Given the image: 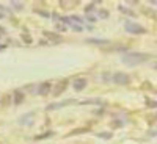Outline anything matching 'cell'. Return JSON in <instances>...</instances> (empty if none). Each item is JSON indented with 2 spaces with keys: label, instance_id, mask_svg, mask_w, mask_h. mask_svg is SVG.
<instances>
[{
  "label": "cell",
  "instance_id": "cell-14",
  "mask_svg": "<svg viewBox=\"0 0 157 144\" xmlns=\"http://www.w3.org/2000/svg\"><path fill=\"white\" fill-rule=\"evenodd\" d=\"M80 103H86V105H91V103H96V105H101L102 100H101V99H88V100H83V102H80Z\"/></svg>",
  "mask_w": 157,
  "mask_h": 144
},
{
  "label": "cell",
  "instance_id": "cell-15",
  "mask_svg": "<svg viewBox=\"0 0 157 144\" xmlns=\"http://www.w3.org/2000/svg\"><path fill=\"white\" fill-rule=\"evenodd\" d=\"M98 138H102V139H112V133H110V132H101V133H98Z\"/></svg>",
  "mask_w": 157,
  "mask_h": 144
},
{
  "label": "cell",
  "instance_id": "cell-24",
  "mask_svg": "<svg viewBox=\"0 0 157 144\" xmlns=\"http://www.w3.org/2000/svg\"><path fill=\"white\" fill-rule=\"evenodd\" d=\"M151 3L152 5H157V0H151Z\"/></svg>",
  "mask_w": 157,
  "mask_h": 144
},
{
  "label": "cell",
  "instance_id": "cell-8",
  "mask_svg": "<svg viewBox=\"0 0 157 144\" xmlns=\"http://www.w3.org/2000/svg\"><path fill=\"white\" fill-rule=\"evenodd\" d=\"M75 100H71V99H68V100H64V102H58V103H50V105L47 107V110L50 111V110H55V108H61V107H66V105H71V103H74Z\"/></svg>",
  "mask_w": 157,
  "mask_h": 144
},
{
  "label": "cell",
  "instance_id": "cell-11",
  "mask_svg": "<svg viewBox=\"0 0 157 144\" xmlns=\"http://www.w3.org/2000/svg\"><path fill=\"white\" fill-rule=\"evenodd\" d=\"M43 35H44L46 38L54 39V41H61V36H60V35H57V33H54V31H43Z\"/></svg>",
  "mask_w": 157,
  "mask_h": 144
},
{
  "label": "cell",
  "instance_id": "cell-19",
  "mask_svg": "<svg viewBox=\"0 0 157 144\" xmlns=\"http://www.w3.org/2000/svg\"><path fill=\"white\" fill-rule=\"evenodd\" d=\"M11 3H13V6H14L16 9H22V8H24V5H22V3H19L17 0H13Z\"/></svg>",
  "mask_w": 157,
  "mask_h": 144
},
{
  "label": "cell",
  "instance_id": "cell-12",
  "mask_svg": "<svg viewBox=\"0 0 157 144\" xmlns=\"http://www.w3.org/2000/svg\"><path fill=\"white\" fill-rule=\"evenodd\" d=\"M52 135H54V132H44V133H41V135H36L33 139H36V141H41V139H46V138H50Z\"/></svg>",
  "mask_w": 157,
  "mask_h": 144
},
{
  "label": "cell",
  "instance_id": "cell-5",
  "mask_svg": "<svg viewBox=\"0 0 157 144\" xmlns=\"http://www.w3.org/2000/svg\"><path fill=\"white\" fill-rule=\"evenodd\" d=\"M33 121H35V113H27L25 116H22L21 119H19V124H22V125H27V127H30V125L33 124Z\"/></svg>",
  "mask_w": 157,
  "mask_h": 144
},
{
  "label": "cell",
  "instance_id": "cell-17",
  "mask_svg": "<svg viewBox=\"0 0 157 144\" xmlns=\"http://www.w3.org/2000/svg\"><path fill=\"white\" fill-rule=\"evenodd\" d=\"M98 14H99V17H102V19H107V17H109V13H107L105 9H101V11H98Z\"/></svg>",
  "mask_w": 157,
  "mask_h": 144
},
{
  "label": "cell",
  "instance_id": "cell-16",
  "mask_svg": "<svg viewBox=\"0 0 157 144\" xmlns=\"http://www.w3.org/2000/svg\"><path fill=\"white\" fill-rule=\"evenodd\" d=\"M77 5V2H69L68 3V0H63V2H61V6L63 8H74Z\"/></svg>",
  "mask_w": 157,
  "mask_h": 144
},
{
  "label": "cell",
  "instance_id": "cell-21",
  "mask_svg": "<svg viewBox=\"0 0 157 144\" xmlns=\"http://www.w3.org/2000/svg\"><path fill=\"white\" fill-rule=\"evenodd\" d=\"M38 13H39V14H41L43 17H49V16H50L49 13H46V11H38Z\"/></svg>",
  "mask_w": 157,
  "mask_h": 144
},
{
  "label": "cell",
  "instance_id": "cell-4",
  "mask_svg": "<svg viewBox=\"0 0 157 144\" xmlns=\"http://www.w3.org/2000/svg\"><path fill=\"white\" fill-rule=\"evenodd\" d=\"M50 89H52V83L50 82H43V83L38 85V91H36V93L39 96H46V94L50 93Z\"/></svg>",
  "mask_w": 157,
  "mask_h": 144
},
{
  "label": "cell",
  "instance_id": "cell-23",
  "mask_svg": "<svg viewBox=\"0 0 157 144\" xmlns=\"http://www.w3.org/2000/svg\"><path fill=\"white\" fill-rule=\"evenodd\" d=\"M5 33V28H2V27H0V35H3Z\"/></svg>",
  "mask_w": 157,
  "mask_h": 144
},
{
  "label": "cell",
  "instance_id": "cell-7",
  "mask_svg": "<svg viewBox=\"0 0 157 144\" xmlns=\"http://www.w3.org/2000/svg\"><path fill=\"white\" fill-rule=\"evenodd\" d=\"M66 86H68V80H61V82H58V85L55 86V91H54L52 94H54L55 97H57V96H60V94L63 93V91L66 89Z\"/></svg>",
  "mask_w": 157,
  "mask_h": 144
},
{
  "label": "cell",
  "instance_id": "cell-6",
  "mask_svg": "<svg viewBox=\"0 0 157 144\" xmlns=\"http://www.w3.org/2000/svg\"><path fill=\"white\" fill-rule=\"evenodd\" d=\"M72 86H74L75 91H82L86 86V80H85V78H82V77H78V78H75V80L72 82Z\"/></svg>",
  "mask_w": 157,
  "mask_h": 144
},
{
  "label": "cell",
  "instance_id": "cell-9",
  "mask_svg": "<svg viewBox=\"0 0 157 144\" xmlns=\"http://www.w3.org/2000/svg\"><path fill=\"white\" fill-rule=\"evenodd\" d=\"M86 42L90 44H98V46H105V44H110L109 39H98V38H88Z\"/></svg>",
  "mask_w": 157,
  "mask_h": 144
},
{
  "label": "cell",
  "instance_id": "cell-22",
  "mask_svg": "<svg viewBox=\"0 0 157 144\" xmlns=\"http://www.w3.org/2000/svg\"><path fill=\"white\" fill-rule=\"evenodd\" d=\"M5 17V14H3V11H0V19H3Z\"/></svg>",
  "mask_w": 157,
  "mask_h": 144
},
{
  "label": "cell",
  "instance_id": "cell-13",
  "mask_svg": "<svg viewBox=\"0 0 157 144\" xmlns=\"http://www.w3.org/2000/svg\"><path fill=\"white\" fill-rule=\"evenodd\" d=\"M86 132H90V128H88V127H82V128H75V130H72V132L69 133V136H71V135H78V133H86Z\"/></svg>",
  "mask_w": 157,
  "mask_h": 144
},
{
  "label": "cell",
  "instance_id": "cell-20",
  "mask_svg": "<svg viewBox=\"0 0 157 144\" xmlns=\"http://www.w3.org/2000/svg\"><path fill=\"white\" fill-rule=\"evenodd\" d=\"M120 9H121V11H124V13H127V14H129V16H134V13H132V11H129V9H127V8H124V6H123V5H121V6H120Z\"/></svg>",
  "mask_w": 157,
  "mask_h": 144
},
{
  "label": "cell",
  "instance_id": "cell-3",
  "mask_svg": "<svg viewBox=\"0 0 157 144\" xmlns=\"http://www.w3.org/2000/svg\"><path fill=\"white\" fill-rule=\"evenodd\" d=\"M112 80L116 83V85H127L129 83V75L124 74V72H115L112 75Z\"/></svg>",
  "mask_w": 157,
  "mask_h": 144
},
{
  "label": "cell",
  "instance_id": "cell-1",
  "mask_svg": "<svg viewBox=\"0 0 157 144\" xmlns=\"http://www.w3.org/2000/svg\"><path fill=\"white\" fill-rule=\"evenodd\" d=\"M151 57L148 54H140V52H127V54H124L121 57L123 63L127 64V66H137V64H141L148 61Z\"/></svg>",
  "mask_w": 157,
  "mask_h": 144
},
{
  "label": "cell",
  "instance_id": "cell-10",
  "mask_svg": "<svg viewBox=\"0 0 157 144\" xmlns=\"http://www.w3.org/2000/svg\"><path fill=\"white\" fill-rule=\"evenodd\" d=\"M13 97H14V103H16V105H21V103L24 102V93H22L21 89H14Z\"/></svg>",
  "mask_w": 157,
  "mask_h": 144
},
{
  "label": "cell",
  "instance_id": "cell-2",
  "mask_svg": "<svg viewBox=\"0 0 157 144\" xmlns=\"http://www.w3.org/2000/svg\"><path fill=\"white\" fill-rule=\"evenodd\" d=\"M126 31L132 33V35H145L146 28L141 27L140 24H135V22H126Z\"/></svg>",
  "mask_w": 157,
  "mask_h": 144
},
{
  "label": "cell",
  "instance_id": "cell-18",
  "mask_svg": "<svg viewBox=\"0 0 157 144\" xmlns=\"http://www.w3.org/2000/svg\"><path fill=\"white\" fill-rule=\"evenodd\" d=\"M146 107H149V108H157V102H155V100H146Z\"/></svg>",
  "mask_w": 157,
  "mask_h": 144
}]
</instances>
